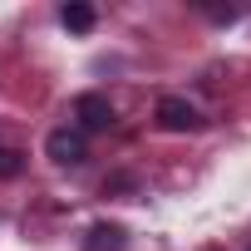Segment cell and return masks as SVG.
Segmentation results:
<instances>
[{
  "instance_id": "obj_5",
  "label": "cell",
  "mask_w": 251,
  "mask_h": 251,
  "mask_svg": "<svg viewBox=\"0 0 251 251\" xmlns=\"http://www.w3.org/2000/svg\"><path fill=\"white\" fill-rule=\"evenodd\" d=\"M59 20H64V30H74V35H89L94 30V5H84V0H69V5L59 10Z\"/></svg>"
},
{
  "instance_id": "obj_6",
  "label": "cell",
  "mask_w": 251,
  "mask_h": 251,
  "mask_svg": "<svg viewBox=\"0 0 251 251\" xmlns=\"http://www.w3.org/2000/svg\"><path fill=\"white\" fill-rule=\"evenodd\" d=\"M10 173H20V153L0 143V177H10Z\"/></svg>"
},
{
  "instance_id": "obj_7",
  "label": "cell",
  "mask_w": 251,
  "mask_h": 251,
  "mask_svg": "<svg viewBox=\"0 0 251 251\" xmlns=\"http://www.w3.org/2000/svg\"><path fill=\"white\" fill-rule=\"evenodd\" d=\"M246 251H251V246H246Z\"/></svg>"
},
{
  "instance_id": "obj_3",
  "label": "cell",
  "mask_w": 251,
  "mask_h": 251,
  "mask_svg": "<svg viewBox=\"0 0 251 251\" xmlns=\"http://www.w3.org/2000/svg\"><path fill=\"white\" fill-rule=\"evenodd\" d=\"M74 118H79V133H103V128H113V103L103 99V94H79L74 99Z\"/></svg>"
},
{
  "instance_id": "obj_4",
  "label": "cell",
  "mask_w": 251,
  "mask_h": 251,
  "mask_svg": "<svg viewBox=\"0 0 251 251\" xmlns=\"http://www.w3.org/2000/svg\"><path fill=\"white\" fill-rule=\"evenodd\" d=\"M123 246H128V231L118 222H94L84 236V251H123Z\"/></svg>"
},
{
  "instance_id": "obj_1",
  "label": "cell",
  "mask_w": 251,
  "mask_h": 251,
  "mask_svg": "<svg viewBox=\"0 0 251 251\" xmlns=\"http://www.w3.org/2000/svg\"><path fill=\"white\" fill-rule=\"evenodd\" d=\"M153 118H158V128H163V133H197V128H202L197 103L182 99V94H163L158 108H153Z\"/></svg>"
},
{
  "instance_id": "obj_2",
  "label": "cell",
  "mask_w": 251,
  "mask_h": 251,
  "mask_svg": "<svg viewBox=\"0 0 251 251\" xmlns=\"http://www.w3.org/2000/svg\"><path fill=\"white\" fill-rule=\"evenodd\" d=\"M45 153H50V163H59V168H79V163L89 158V138H84L79 128H54V133L45 138Z\"/></svg>"
}]
</instances>
